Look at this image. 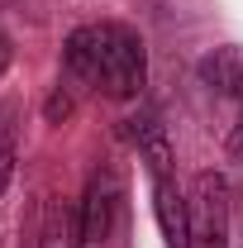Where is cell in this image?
Masks as SVG:
<instances>
[{"label":"cell","mask_w":243,"mask_h":248,"mask_svg":"<svg viewBox=\"0 0 243 248\" xmlns=\"http://www.w3.org/2000/svg\"><path fill=\"white\" fill-rule=\"evenodd\" d=\"M67 72L91 86V91L110 95V100H134L148 81V53L143 38L124 24H86L67 38L62 48Z\"/></svg>","instance_id":"obj_1"},{"label":"cell","mask_w":243,"mask_h":248,"mask_svg":"<svg viewBox=\"0 0 243 248\" xmlns=\"http://www.w3.org/2000/svg\"><path fill=\"white\" fill-rule=\"evenodd\" d=\"M134 139H138V157L148 162V177H152V210L162 224V239H167V248H191V215H186V196L172 182V148H167L162 124L138 120Z\"/></svg>","instance_id":"obj_2"},{"label":"cell","mask_w":243,"mask_h":248,"mask_svg":"<svg viewBox=\"0 0 243 248\" xmlns=\"http://www.w3.org/2000/svg\"><path fill=\"white\" fill-rule=\"evenodd\" d=\"M191 215V248H229V186L214 172H200L186 201Z\"/></svg>","instance_id":"obj_3"},{"label":"cell","mask_w":243,"mask_h":248,"mask_svg":"<svg viewBox=\"0 0 243 248\" xmlns=\"http://www.w3.org/2000/svg\"><path fill=\"white\" fill-rule=\"evenodd\" d=\"M115 201H120V182L115 172H95L86 186V224H81V239L100 244L110 234V219H115Z\"/></svg>","instance_id":"obj_4"},{"label":"cell","mask_w":243,"mask_h":248,"mask_svg":"<svg viewBox=\"0 0 243 248\" xmlns=\"http://www.w3.org/2000/svg\"><path fill=\"white\" fill-rule=\"evenodd\" d=\"M196 72H200V81L205 86H214L219 95H234V100H243V48H214V53H205V58L196 62Z\"/></svg>","instance_id":"obj_5"},{"label":"cell","mask_w":243,"mask_h":248,"mask_svg":"<svg viewBox=\"0 0 243 248\" xmlns=\"http://www.w3.org/2000/svg\"><path fill=\"white\" fill-rule=\"evenodd\" d=\"M15 100H0V196L10 191V177H15Z\"/></svg>","instance_id":"obj_6"},{"label":"cell","mask_w":243,"mask_h":248,"mask_svg":"<svg viewBox=\"0 0 243 248\" xmlns=\"http://www.w3.org/2000/svg\"><path fill=\"white\" fill-rule=\"evenodd\" d=\"M43 248H76V239H72V210H67V205H53V210H48Z\"/></svg>","instance_id":"obj_7"},{"label":"cell","mask_w":243,"mask_h":248,"mask_svg":"<svg viewBox=\"0 0 243 248\" xmlns=\"http://www.w3.org/2000/svg\"><path fill=\"white\" fill-rule=\"evenodd\" d=\"M224 148H229V157H234V162H243V115H239V124L229 129V139H224Z\"/></svg>","instance_id":"obj_8"},{"label":"cell","mask_w":243,"mask_h":248,"mask_svg":"<svg viewBox=\"0 0 243 248\" xmlns=\"http://www.w3.org/2000/svg\"><path fill=\"white\" fill-rule=\"evenodd\" d=\"M10 58H15V53H10V38H5V33H0V77H5V72H10Z\"/></svg>","instance_id":"obj_9"}]
</instances>
